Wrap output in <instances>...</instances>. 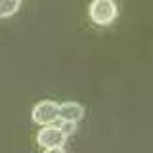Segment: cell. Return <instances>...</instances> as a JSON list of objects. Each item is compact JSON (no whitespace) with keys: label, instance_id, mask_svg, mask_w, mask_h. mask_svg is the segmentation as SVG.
<instances>
[{"label":"cell","instance_id":"cell-1","mask_svg":"<svg viewBox=\"0 0 153 153\" xmlns=\"http://www.w3.org/2000/svg\"><path fill=\"white\" fill-rule=\"evenodd\" d=\"M88 13L96 25H111L117 19V6L113 0H94L88 8Z\"/></svg>","mask_w":153,"mask_h":153},{"label":"cell","instance_id":"cell-2","mask_svg":"<svg viewBox=\"0 0 153 153\" xmlns=\"http://www.w3.org/2000/svg\"><path fill=\"white\" fill-rule=\"evenodd\" d=\"M33 123H36L38 126H48L54 124L59 119V103L52 102V100H42L33 107Z\"/></svg>","mask_w":153,"mask_h":153},{"label":"cell","instance_id":"cell-3","mask_svg":"<svg viewBox=\"0 0 153 153\" xmlns=\"http://www.w3.org/2000/svg\"><path fill=\"white\" fill-rule=\"evenodd\" d=\"M36 142L40 147L44 149H50V147H63L67 142V136L59 130L57 124H48V126H42L36 134Z\"/></svg>","mask_w":153,"mask_h":153},{"label":"cell","instance_id":"cell-4","mask_svg":"<svg viewBox=\"0 0 153 153\" xmlns=\"http://www.w3.org/2000/svg\"><path fill=\"white\" fill-rule=\"evenodd\" d=\"M84 117V107L76 102H63L59 103V119L61 121L79 123Z\"/></svg>","mask_w":153,"mask_h":153},{"label":"cell","instance_id":"cell-5","mask_svg":"<svg viewBox=\"0 0 153 153\" xmlns=\"http://www.w3.org/2000/svg\"><path fill=\"white\" fill-rule=\"evenodd\" d=\"M19 6H21V0H0V19L16 16Z\"/></svg>","mask_w":153,"mask_h":153},{"label":"cell","instance_id":"cell-6","mask_svg":"<svg viewBox=\"0 0 153 153\" xmlns=\"http://www.w3.org/2000/svg\"><path fill=\"white\" fill-rule=\"evenodd\" d=\"M57 126H59V130L65 134L67 138L73 136V134L76 132V123H71V121H61V119H57Z\"/></svg>","mask_w":153,"mask_h":153},{"label":"cell","instance_id":"cell-7","mask_svg":"<svg viewBox=\"0 0 153 153\" xmlns=\"http://www.w3.org/2000/svg\"><path fill=\"white\" fill-rule=\"evenodd\" d=\"M44 153H65L63 147H50V149H44Z\"/></svg>","mask_w":153,"mask_h":153}]
</instances>
